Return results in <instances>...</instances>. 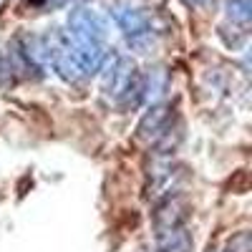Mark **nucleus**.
<instances>
[{
    "instance_id": "obj_6",
    "label": "nucleus",
    "mask_w": 252,
    "mask_h": 252,
    "mask_svg": "<svg viewBox=\"0 0 252 252\" xmlns=\"http://www.w3.org/2000/svg\"><path fill=\"white\" fill-rule=\"evenodd\" d=\"M222 252H227V250H222Z\"/></svg>"
},
{
    "instance_id": "obj_4",
    "label": "nucleus",
    "mask_w": 252,
    "mask_h": 252,
    "mask_svg": "<svg viewBox=\"0 0 252 252\" xmlns=\"http://www.w3.org/2000/svg\"><path fill=\"white\" fill-rule=\"evenodd\" d=\"M159 240V252H192V232L187 227H174L169 232L157 235Z\"/></svg>"
},
{
    "instance_id": "obj_1",
    "label": "nucleus",
    "mask_w": 252,
    "mask_h": 252,
    "mask_svg": "<svg viewBox=\"0 0 252 252\" xmlns=\"http://www.w3.org/2000/svg\"><path fill=\"white\" fill-rule=\"evenodd\" d=\"M146 199L149 202H161L166 197H174L179 194V189L187 179L184 174V166H177L172 164L169 157H161V154H154V161H152V169L146 172Z\"/></svg>"
},
{
    "instance_id": "obj_5",
    "label": "nucleus",
    "mask_w": 252,
    "mask_h": 252,
    "mask_svg": "<svg viewBox=\"0 0 252 252\" xmlns=\"http://www.w3.org/2000/svg\"><path fill=\"white\" fill-rule=\"evenodd\" d=\"M227 252H250V235L247 232H237L232 240H229Z\"/></svg>"
},
{
    "instance_id": "obj_3",
    "label": "nucleus",
    "mask_w": 252,
    "mask_h": 252,
    "mask_svg": "<svg viewBox=\"0 0 252 252\" xmlns=\"http://www.w3.org/2000/svg\"><path fill=\"white\" fill-rule=\"evenodd\" d=\"M174 119V114L169 111V106L164 103H154V106L146 111L136 126V139L146 141V144H154V139L169 126V121Z\"/></svg>"
},
{
    "instance_id": "obj_2",
    "label": "nucleus",
    "mask_w": 252,
    "mask_h": 252,
    "mask_svg": "<svg viewBox=\"0 0 252 252\" xmlns=\"http://www.w3.org/2000/svg\"><path fill=\"white\" fill-rule=\"evenodd\" d=\"M187 217H189L187 199L174 194V197H166V199L157 202V209L152 215V224L157 229V235H161V232H169V229H174V227H184Z\"/></svg>"
}]
</instances>
